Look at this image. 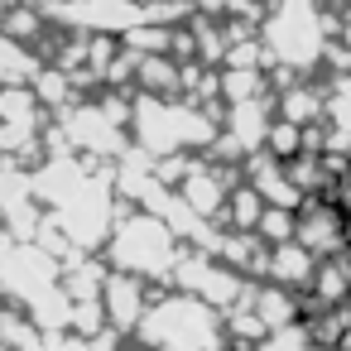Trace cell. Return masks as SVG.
<instances>
[{"label": "cell", "mask_w": 351, "mask_h": 351, "mask_svg": "<svg viewBox=\"0 0 351 351\" xmlns=\"http://www.w3.org/2000/svg\"><path fill=\"white\" fill-rule=\"evenodd\" d=\"M255 351H308V337H303V327L284 322V327H269V332L255 341Z\"/></svg>", "instance_id": "d6986e66"}, {"label": "cell", "mask_w": 351, "mask_h": 351, "mask_svg": "<svg viewBox=\"0 0 351 351\" xmlns=\"http://www.w3.org/2000/svg\"><path fill=\"white\" fill-rule=\"evenodd\" d=\"M130 140L164 159V154H183V149H202L217 145V125L197 101H173V97H154V92H135V116H130Z\"/></svg>", "instance_id": "6da1fadb"}, {"label": "cell", "mask_w": 351, "mask_h": 351, "mask_svg": "<svg viewBox=\"0 0 351 351\" xmlns=\"http://www.w3.org/2000/svg\"><path fill=\"white\" fill-rule=\"evenodd\" d=\"M250 298H255V313L265 317V327H284V322L293 317V298H289V284H279V289H255Z\"/></svg>", "instance_id": "2e32d148"}, {"label": "cell", "mask_w": 351, "mask_h": 351, "mask_svg": "<svg viewBox=\"0 0 351 351\" xmlns=\"http://www.w3.org/2000/svg\"><path fill=\"white\" fill-rule=\"evenodd\" d=\"M58 279H63V260L39 241H10L0 250V289L15 293L20 303H34L39 293L58 289Z\"/></svg>", "instance_id": "277c9868"}, {"label": "cell", "mask_w": 351, "mask_h": 351, "mask_svg": "<svg viewBox=\"0 0 351 351\" xmlns=\"http://www.w3.org/2000/svg\"><path fill=\"white\" fill-rule=\"evenodd\" d=\"M135 337L149 351H221V317L202 293L178 289L145 308Z\"/></svg>", "instance_id": "7a4b0ae2"}, {"label": "cell", "mask_w": 351, "mask_h": 351, "mask_svg": "<svg viewBox=\"0 0 351 351\" xmlns=\"http://www.w3.org/2000/svg\"><path fill=\"white\" fill-rule=\"evenodd\" d=\"M250 183L260 188V197L265 202H274V207H298L303 197H298V183L289 178V169H274V164H250Z\"/></svg>", "instance_id": "7c38bea8"}, {"label": "cell", "mask_w": 351, "mask_h": 351, "mask_svg": "<svg viewBox=\"0 0 351 351\" xmlns=\"http://www.w3.org/2000/svg\"><path fill=\"white\" fill-rule=\"evenodd\" d=\"M178 193H183V202L193 207V212H202V217H221L226 212V183H221V173L217 169H202V164H193L188 173H183V183H178Z\"/></svg>", "instance_id": "ba28073f"}, {"label": "cell", "mask_w": 351, "mask_h": 351, "mask_svg": "<svg viewBox=\"0 0 351 351\" xmlns=\"http://www.w3.org/2000/svg\"><path fill=\"white\" fill-rule=\"evenodd\" d=\"M260 87H265L260 68H226V73H221V97H226V101H245V97H260Z\"/></svg>", "instance_id": "e0dca14e"}, {"label": "cell", "mask_w": 351, "mask_h": 351, "mask_svg": "<svg viewBox=\"0 0 351 351\" xmlns=\"http://www.w3.org/2000/svg\"><path fill=\"white\" fill-rule=\"evenodd\" d=\"M269 279H279V284H308L313 279V255H308V245L293 236V241H279L274 250H269V269H265Z\"/></svg>", "instance_id": "30bf717a"}, {"label": "cell", "mask_w": 351, "mask_h": 351, "mask_svg": "<svg viewBox=\"0 0 351 351\" xmlns=\"http://www.w3.org/2000/svg\"><path fill=\"white\" fill-rule=\"evenodd\" d=\"M346 207H351V188H346Z\"/></svg>", "instance_id": "d4e9b609"}, {"label": "cell", "mask_w": 351, "mask_h": 351, "mask_svg": "<svg viewBox=\"0 0 351 351\" xmlns=\"http://www.w3.org/2000/svg\"><path fill=\"white\" fill-rule=\"evenodd\" d=\"M63 135L73 149H87V154H111L121 159L125 154V125H116L101 106H77L63 116Z\"/></svg>", "instance_id": "8992f818"}, {"label": "cell", "mask_w": 351, "mask_h": 351, "mask_svg": "<svg viewBox=\"0 0 351 351\" xmlns=\"http://www.w3.org/2000/svg\"><path fill=\"white\" fill-rule=\"evenodd\" d=\"M49 351H97V341L92 337H82V332H49Z\"/></svg>", "instance_id": "7402d4cb"}, {"label": "cell", "mask_w": 351, "mask_h": 351, "mask_svg": "<svg viewBox=\"0 0 351 351\" xmlns=\"http://www.w3.org/2000/svg\"><path fill=\"white\" fill-rule=\"evenodd\" d=\"M260 58H265V53H260L255 39H241V44L226 49V68H260Z\"/></svg>", "instance_id": "44dd1931"}, {"label": "cell", "mask_w": 351, "mask_h": 351, "mask_svg": "<svg viewBox=\"0 0 351 351\" xmlns=\"http://www.w3.org/2000/svg\"><path fill=\"white\" fill-rule=\"evenodd\" d=\"M183 87V68L173 53H140L135 68V92H154V97H173Z\"/></svg>", "instance_id": "9c48e42d"}, {"label": "cell", "mask_w": 351, "mask_h": 351, "mask_svg": "<svg viewBox=\"0 0 351 351\" xmlns=\"http://www.w3.org/2000/svg\"><path fill=\"white\" fill-rule=\"evenodd\" d=\"M231 135H236L245 149H255V145L269 140V125H265V106H260V97L231 101Z\"/></svg>", "instance_id": "4fadbf2b"}, {"label": "cell", "mask_w": 351, "mask_h": 351, "mask_svg": "<svg viewBox=\"0 0 351 351\" xmlns=\"http://www.w3.org/2000/svg\"><path fill=\"white\" fill-rule=\"evenodd\" d=\"M0 29H10L15 39H34V34H39V15H34V10H20V5H15V10H10L5 20H0Z\"/></svg>", "instance_id": "ffe728a7"}, {"label": "cell", "mask_w": 351, "mask_h": 351, "mask_svg": "<svg viewBox=\"0 0 351 351\" xmlns=\"http://www.w3.org/2000/svg\"><path fill=\"white\" fill-rule=\"evenodd\" d=\"M236 231H255L260 226V217H265V197H260V188L250 183V188H236L231 197H226V212H221ZM217 217V221H221Z\"/></svg>", "instance_id": "5bb4252c"}, {"label": "cell", "mask_w": 351, "mask_h": 351, "mask_svg": "<svg viewBox=\"0 0 351 351\" xmlns=\"http://www.w3.org/2000/svg\"><path fill=\"white\" fill-rule=\"evenodd\" d=\"M63 289L73 293V303H77V298H101V289H106V269L77 260L73 269H63Z\"/></svg>", "instance_id": "9a60e30c"}, {"label": "cell", "mask_w": 351, "mask_h": 351, "mask_svg": "<svg viewBox=\"0 0 351 351\" xmlns=\"http://www.w3.org/2000/svg\"><path fill=\"white\" fill-rule=\"evenodd\" d=\"M0 20H5V0H0Z\"/></svg>", "instance_id": "cb8c5ba5"}, {"label": "cell", "mask_w": 351, "mask_h": 351, "mask_svg": "<svg viewBox=\"0 0 351 351\" xmlns=\"http://www.w3.org/2000/svg\"><path fill=\"white\" fill-rule=\"evenodd\" d=\"M265 44H269V53H274L279 63L308 68V63L317 58V49H322L317 10L308 5V0H279V10H274L269 25H265Z\"/></svg>", "instance_id": "5b68a950"}, {"label": "cell", "mask_w": 351, "mask_h": 351, "mask_svg": "<svg viewBox=\"0 0 351 351\" xmlns=\"http://www.w3.org/2000/svg\"><path fill=\"white\" fill-rule=\"evenodd\" d=\"M269 5H279V0H269Z\"/></svg>", "instance_id": "484cf974"}, {"label": "cell", "mask_w": 351, "mask_h": 351, "mask_svg": "<svg viewBox=\"0 0 351 351\" xmlns=\"http://www.w3.org/2000/svg\"><path fill=\"white\" fill-rule=\"evenodd\" d=\"M34 92H39V101H44V106H63V101L73 97V77H68L58 63H53V68H39Z\"/></svg>", "instance_id": "ac0fdd59"}, {"label": "cell", "mask_w": 351, "mask_h": 351, "mask_svg": "<svg viewBox=\"0 0 351 351\" xmlns=\"http://www.w3.org/2000/svg\"><path fill=\"white\" fill-rule=\"evenodd\" d=\"M183 250L188 245H178V231L159 212H125L106 236L111 269H125L140 279H173V265Z\"/></svg>", "instance_id": "3957f363"}, {"label": "cell", "mask_w": 351, "mask_h": 351, "mask_svg": "<svg viewBox=\"0 0 351 351\" xmlns=\"http://www.w3.org/2000/svg\"><path fill=\"white\" fill-rule=\"evenodd\" d=\"M101 303H106V317L121 327V332H135L145 308H149V293H145V279L140 274H125V269H111L106 274V289H101Z\"/></svg>", "instance_id": "52a82bcc"}, {"label": "cell", "mask_w": 351, "mask_h": 351, "mask_svg": "<svg viewBox=\"0 0 351 351\" xmlns=\"http://www.w3.org/2000/svg\"><path fill=\"white\" fill-rule=\"evenodd\" d=\"M284 111H289V121H303V116L317 111V101H313L308 92H289V97H284Z\"/></svg>", "instance_id": "603a6c76"}, {"label": "cell", "mask_w": 351, "mask_h": 351, "mask_svg": "<svg viewBox=\"0 0 351 351\" xmlns=\"http://www.w3.org/2000/svg\"><path fill=\"white\" fill-rule=\"evenodd\" d=\"M34 77H39L34 49H25L10 29H0V87L5 82H34Z\"/></svg>", "instance_id": "8fae6325"}]
</instances>
